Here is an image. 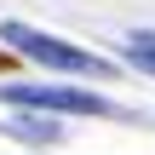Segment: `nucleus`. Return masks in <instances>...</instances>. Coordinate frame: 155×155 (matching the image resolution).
<instances>
[{"label":"nucleus","instance_id":"obj_5","mask_svg":"<svg viewBox=\"0 0 155 155\" xmlns=\"http://www.w3.org/2000/svg\"><path fill=\"white\" fill-rule=\"evenodd\" d=\"M0 69H12V52H0Z\"/></svg>","mask_w":155,"mask_h":155},{"label":"nucleus","instance_id":"obj_4","mask_svg":"<svg viewBox=\"0 0 155 155\" xmlns=\"http://www.w3.org/2000/svg\"><path fill=\"white\" fill-rule=\"evenodd\" d=\"M127 63H138L144 75H155V29H138V35H127Z\"/></svg>","mask_w":155,"mask_h":155},{"label":"nucleus","instance_id":"obj_2","mask_svg":"<svg viewBox=\"0 0 155 155\" xmlns=\"http://www.w3.org/2000/svg\"><path fill=\"white\" fill-rule=\"evenodd\" d=\"M12 109H52V115H115L109 98L98 92H69V86H6L0 92Z\"/></svg>","mask_w":155,"mask_h":155},{"label":"nucleus","instance_id":"obj_1","mask_svg":"<svg viewBox=\"0 0 155 155\" xmlns=\"http://www.w3.org/2000/svg\"><path fill=\"white\" fill-rule=\"evenodd\" d=\"M0 40H6V46H17L23 58L46 63V69H63V75H92V81H104V75H109V63H104V58H92V52H81V46L58 40V35H46V29H29V23H0Z\"/></svg>","mask_w":155,"mask_h":155},{"label":"nucleus","instance_id":"obj_3","mask_svg":"<svg viewBox=\"0 0 155 155\" xmlns=\"http://www.w3.org/2000/svg\"><path fill=\"white\" fill-rule=\"evenodd\" d=\"M12 132H17L23 144H52V138H58V121H52V109H46V115H35V109H17Z\"/></svg>","mask_w":155,"mask_h":155}]
</instances>
